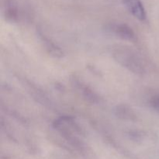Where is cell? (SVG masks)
<instances>
[{"label":"cell","mask_w":159,"mask_h":159,"mask_svg":"<svg viewBox=\"0 0 159 159\" xmlns=\"http://www.w3.org/2000/svg\"><path fill=\"white\" fill-rule=\"evenodd\" d=\"M52 126L73 148L82 155H88L89 149L82 139L84 136V131L73 116H61L54 120Z\"/></svg>","instance_id":"1"},{"label":"cell","mask_w":159,"mask_h":159,"mask_svg":"<svg viewBox=\"0 0 159 159\" xmlns=\"http://www.w3.org/2000/svg\"><path fill=\"white\" fill-rule=\"evenodd\" d=\"M112 57L118 64L137 75L145 73V65L141 56L129 47L117 45L111 49Z\"/></svg>","instance_id":"2"},{"label":"cell","mask_w":159,"mask_h":159,"mask_svg":"<svg viewBox=\"0 0 159 159\" xmlns=\"http://www.w3.org/2000/svg\"><path fill=\"white\" fill-rule=\"evenodd\" d=\"M2 12L6 21L23 23L30 21L32 10L25 0H3Z\"/></svg>","instance_id":"3"},{"label":"cell","mask_w":159,"mask_h":159,"mask_svg":"<svg viewBox=\"0 0 159 159\" xmlns=\"http://www.w3.org/2000/svg\"><path fill=\"white\" fill-rule=\"evenodd\" d=\"M109 32L112 33L119 38L130 42H136L138 38L134 30L124 23H111L107 26Z\"/></svg>","instance_id":"4"},{"label":"cell","mask_w":159,"mask_h":159,"mask_svg":"<svg viewBox=\"0 0 159 159\" xmlns=\"http://www.w3.org/2000/svg\"><path fill=\"white\" fill-rule=\"evenodd\" d=\"M71 83L75 88L79 91V94L82 96L86 102L91 104H96L100 102V97L90 86L82 82L77 76L73 75L71 79Z\"/></svg>","instance_id":"5"},{"label":"cell","mask_w":159,"mask_h":159,"mask_svg":"<svg viewBox=\"0 0 159 159\" xmlns=\"http://www.w3.org/2000/svg\"><path fill=\"white\" fill-rule=\"evenodd\" d=\"M129 12L140 21H144L147 17L145 9L141 0H124Z\"/></svg>","instance_id":"6"},{"label":"cell","mask_w":159,"mask_h":159,"mask_svg":"<svg viewBox=\"0 0 159 159\" xmlns=\"http://www.w3.org/2000/svg\"><path fill=\"white\" fill-rule=\"evenodd\" d=\"M114 113L117 117L125 120L135 121L138 118L134 111L130 107L124 104L116 106L114 110Z\"/></svg>","instance_id":"7"},{"label":"cell","mask_w":159,"mask_h":159,"mask_svg":"<svg viewBox=\"0 0 159 159\" xmlns=\"http://www.w3.org/2000/svg\"><path fill=\"white\" fill-rule=\"evenodd\" d=\"M39 35L41 39L42 43H43L44 47L46 48V50L51 55H52L54 57H61L63 56V51L54 42L51 41L49 38L45 37L40 32H39Z\"/></svg>","instance_id":"8"},{"label":"cell","mask_w":159,"mask_h":159,"mask_svg":"<svg viewBox=\"0 0 159 159\" xmlns=\"http://www.w3.org/2000/svg\"><path fill=\"white\" fill-rule=\"evenodd\" d=\"M150 105L155 111L159 113V94L152 97L150 100Z\"/></svg>","instance_id":"9"}]
</instances>
